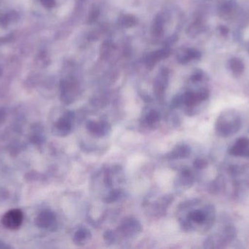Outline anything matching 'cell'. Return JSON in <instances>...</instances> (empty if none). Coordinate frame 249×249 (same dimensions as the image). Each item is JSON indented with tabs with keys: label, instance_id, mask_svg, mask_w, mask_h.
Returning <instances> with one entry per match:
<instances>
[{
	"label": "cell",
	"instance_id": "7a4b0ae2",
	"mask_svg": "<svg viewBox=\"0 0 249 249\" xmlns=\"http://www.w3.org/2000/svg\"><path fill=\"white\" fill-rule=\"evenodd\" d=\"M240 127L241 120L239 117L234 114H228L220 117L216 124V130L219 135L227 137L236 133Z\"/></svg>",
	"mask_w": 249,
	"mask_h": 249
},
{
	"label": "cell",
	"instance_id": "9c48e42d",
	"mask_svg": "<svg viewBox=\"0 0 249 249\" xmlns=\"http://www.w3.org/2000/svg\"><path fill=\"white\" fill-rule=\"evenodd\" d=\"M190 150L188 146L185 145L177 146L175 149L170 152L168 155V158L169 159H178L182 158L187 157L190 154Z\"/></svg>",
	"mask_w": 249,
	"mask_h": 249
},
{
	"label": "cell",
	"instance_id": "277c9868",
	"mask_svg": "<svg viewBox=\"0 0 249 249\" xmlns=\"http://www.w3.org/2000/svg\"><path fill=\"white\" fill-rule=\"evenodd\" d=\"M74 115L72 112H67L59 118L54 126V134L57 136H66L71 133L74 123Z\"/></svg>",
	"mask_w": 249,
	"mask_h": 249
},
{
	"label": "cell",
	"instance_id": "8992f818",
	"mask_svg": "<svg viewBox=\"0 0 249 249\" xmlns=\"http://www.w3.org/2000/svg\"><path fill=\"white\" fill-rule=\"evenodd\" d=\"M87 128L90 133L97 137H105L110 132L109 123L105 121H90L87 123Z\"/></svg>",
	"mask_w": 249,
	"mask_h": 249
},
{
	"label": "cell",
	"instance_id": "52a82bcc",
	"mask_svg": "<svg viewBox=\"0 0 249 249\" xmlns=\"http://www.w3.org/2000/svg\"><path fill=\"white\" fill-rule=\"evenodd\" d=\"M35 223L39 228H42V229H48L55 225V214L51 211H42L36 218Z\"/></svg>",
	"mask_w": 249,
	"mask_h": 249
},
{
	"label": "cell",
	"instance_id": "8fae6325",
	"mask_svg": "<svg viewBox=\"0 0 249 249\" xmlns=\"http://www.w3.org/2000/svg\"><path fill=\"white\" fill-rule=\"evenodd\" d=\"M135 22H136V20H135L134 19H132V18H130V16H128V17L124 18V23H123L125 26H131L132 25H134Z\"/></svg>",
	"mask_w": 249,
	"mask_h": 249
},
{
	"label": "cell",
	"instance_id": "3957f363",
	"mask_svg": "<svg viewBox=\"0 0 249 249\" xmlns=\"http://www.w3.org/2000/svg\"><path fill=\"white\" fill-rule=\"evenodd\" d=\"M23 220V212L19 209H13L2 216L1 224L7 229L16 230L21 226Z\"/></svg>",
	"mask_w": 249,
	"mask_h": 249
},
{
	"label": "cell",
	"instance_id": "6da1fadb",
	"mask_svg": "<svg viewBox=\"0 0 249 249\" xmlns=\"http://www.w3.org/2000/svg\"><path fill=\"white\" fill-rule=\"evenodd\" d=\"M214 210L211 207L203 209L192 211L188 213L186 219L181 220V226L185 229L190 230L194 225H209L211 221H213Z\"/></svg>",
	"mask_w": 249,
	"mask_h": 249
},
{
	"label": "cell",
	"instance_id": "7c38bea8",
	"mask_svg": "<svg viewBox=\"0 0 249 249\" xmlns=\"http://www.w3.org/2000/svg\"><path fill=\"white\" fill-rule=\"evenodd\" d=\"M42 2L46 7H51L55 4V0H42Z\"/></svg>",
	"mask_w": 249,
	"mask_h": 249
},
{
	"label": "cell",
	"instance_id": "30bf717a",
	"mask_svg": "<svg viewBox=\"0 0 249 249\" xmlns=\"http://www.w3.org/2000/svg\"><path fill=\"white\" fill-rule=\"evenodd\" d=\"M91 233L89 230L81 228L75 232L73 238V241L77 245H83L90 240Z\"/></svg>",
	"mask_w": 249,
	"mask_h": 249
},
{
	"label": "cell",
	"instance_id": "ba28073f",
	"mask_svg": "<svg viewBox=\"0 0 249 249\" xmlns=\"http://www.w3.org/2000/svg\"><path fill=\"white\" fill-rule=\"evenodd\" d=\"M160 120V115L156 111H149L143 117V124L149 128H154Z\"/></svg>",
	"mask_w": 249,
	"mask_h": 249
},
{
	"label": "cell",
	"instance_id": "5b68a950",
	"mask_svg": "<svg viewBox=\"0 0 249 249\" xmlns=\"http://www.w3.org/2000/svg\"><path fill=\"white\" fill-rule=\"evenodd\" d=\"M119 230L124 236L132 237L140 233L142 231V226L136 219L129 218L124 221Z\"/></svg>",
	"mask_w": 249,
	"mask_h": 249
}]
</instances>
